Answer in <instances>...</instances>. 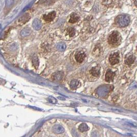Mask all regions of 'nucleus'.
<instances>
[{
  "label": "nucleus",
  "mask_w": 137,
  "mask_h": 137,
  "mask_svg": "<svg viewBox=\"0 0 137 137\" xmlns=\"http://www.w3.org/2000/svg\"><path fill=\"white\" fill-rule=\"evenodd\" d=\"M115 21L116 24L120 27H125L129 24L130 22V18L127 15H121L116 17Z\"/></svg>",
  "instance_id": "f257e3e1"
},
{
  "label": "nucleus",
  "mask_w": 137,
  "mask_h": 137,
  "mask_svg": "<svg viewBox=\"0 0 137 137\" xmlns=\"http://www.w3.org/2000/svg\"><path fill=\"white\" fill-rule=\"evenodd\" d=\"M121 39V36L119 33L115 31L111 33L108 38V42L109 44L112 45H116L119 44Z\"/></svg>",
  "instance_id": "f03ea898"
},
{
  "label": "nucleus",
  "mask_w": 137,
  "mask_h": 137,
  "mask_svg": "<svg viewBox=\"0 0 137 137\" xmlns=\"http://www.w3.org/2000/svg\"><path fill=\"white\" fill-rule=\"evenodd\" d=\"M109 60L111 65H115L119 63L120 61L119 54L118 53H115L111 54L109 56Z\"/></svg>",
  "instance_id": "7ed1b4c3"
},
{
  "label": "nucleus",
  "mask_w": 137,
  "mask_h": 137,
  "mask_svg": "<svg viewBox=\"0 0 137 137\" xmlns=\"http://www.w3.org/2000/svg\"><path fill=\"white\" fill-rule=\"evenodd\" d=\"M86 57V54L82 51H80L77 53H76L75 55V58L77 62L81 63L84 60Z\"/></svg>",
  "instance_id": "20e7f679"
},
{
  "label": "nucleus",
  "mask_w": 137,
  "mask_h": 137,
  "mask_svg": "<svg viewBox=\"0 0 137 137\" xmlns=\"http://www.w3.org/2000/svg\"><path fill=\"white\" fill-rule=\"evenodd\" d=\"M115 76V72H112V71L110 70H108L105 75L106 81L108 82L112 81L113 80V78Z\"/></svg>",
  "instance_id": "39448f33"
},
{
  "label": "nucleus",
  "mask_w": 137,
  "mask_h": 137,
  "mask_svg": "<svg viewBox=\"0 0 137 137\" xmlns=\"http://www.w3.org/2000/svg\"><path fill=\"white\" fill-rule=\"evenodd\" d=\"M56 17V13L55 11H52L47 15H44L43 17V19L47 22L52 21Z\"/></svg>",
  "instance_id": "423d86ee"
},
{
  "label": "nucleus",
  "mask_w": 137,
  "mask_h": 137,
  "mask_svg": "<svg viewBox=\"0 0 137 137\" xmlns=\"http://www.w3.org/2000/svg\"><path fill=\"white\" fill-rule=\"evenodd\" d=\"M30 16L28 13H26L18 20L17 23L20 25H22L23 24H24L25 23L27 22L28 20L30 19Z\"/></svg>",
  "instance_id": "0eeeda50"
},
{
  "label": "nucleus",
  "mask_w": 137,
  "mask_h": 137,
  "mask_svg": "<svg viewBox=\"0 0 137 137\" xmlns=\"http://www.w3.org/2000/svg\"><path fill=\"white\" fill-rule=\"evenodd\" d=\"M90 73L94 76L98 77L100 75V68L98 66L93 67L91 69Z\"/></svg>",
  "instance_id": "6e6552de"
},
{
  "label": "nucleus",
  "mask_w": 137,
  "mask_h": 137,
  "mask_svg": "<svg viewBox=\"0 0 137 137\" xmlns=\"http://www.w3.org/2000/svg\"><path fill=\"white\" fill-rule=\"evenodd\" d=\"M42 26V23L40 20H39L38 19H36L34 20L33 23V27L34 29L36 30H39L41 29Z\"/></svg>",
  "instance_id": "1a4fd4ad"
},
{
  "label": "nucleus",
  "mask_w": 137,
  "mask_h": 137,
  "mask_svg": "<svg viewBox=\"0 0 137 137\" xmlns=\"http://www.w3.org/2000/svg\"><path fill=\"white\" fill-rule=\"evenodd\" d=\"M53 131L54 133L59 134L63 133L64 132V129L61 126L57 125L53 127Z\"/></svg>",
  "instance_id": "9d476101"
},
{
  "label": "nucleus",
  "mask_w": 137,
  "mask_h": 137,
  "mask_svg": "<svg viewBox=\"0 0 137 137\" xmlns=\"http://www.w3.org/2000/svg\"><path fill=\"white\" fill-rule=\"evenodd\" d=\"M109 88L107 87H102L100 89H99V93L100 94V95L102 96H105L107 95L108 93L109 92Z\"/></svg>",
  "instance_id": "9b49d317"
},
{
  "label": "nucleus",
  "mask_w": 137,
  "mask_h": 137,
  "mask_svg": "<svg viewBox=\"0 0 137 137\" xmlns=\"http://www.w3.org/2000/svg\"><path fill=\"white\" fill-rule=\"evenodd\" d=\"M79 20V17L76 13H73L71 15L69 19V22L71 23H74L77 22Z\"/></svg>",
  "instance_id": "f8f14e48"
},
{
  "label": "nucleus",
  "mask_w": 137,
  "mask_h": 137,
  "mask_svg": "<svg viewBox=\"0 0 137 137\" xmlns=\"http://www.w3.org/2000/svg\"><path fill=\"white\" fill-rule=\"evenodd\" d=\"M135 59H136V57L135 56L130 55V56H129L128 58L126 59V60H125V62L126 64L130 65L133 63V62L135 61Z\"/></svg>",
  "instance_id": "ddd939ff"
},
{
  "label": "nucleus",
  "mask_w": 137,
  "mask_h": 137,
  "mask_svg": "<svg viewBox=\"0 0 137 137\" xmlns=\"http://www.w3.org/2000/svg\"><path fill=\"white\" fill-rule=\"evenodd\" d=\"M89 128L87 124L82 123L78 126V130L81 133L87 132L89 130Z\"/></svg>",
  "instance_id": "4468645a"
},
{
  "label": "nucleus",
  "mask_w": 137,
  "mask_h": 137,
  "mask_svg": "<svg viewBox=\"0 0 137 137\" xmlns=\"http://www.w3.org/2000/svg\"><path fill=\"white\" fill-rule=\"evenodd\" d=\"M79 82L77 79H73L71 81L70 87L72 89L75 90L78 87Z\"/></svg>",
  "instance_id": "2eb2a0df"
},
{
  "label": "nucleus",
  "mask_w": 137,
  "mask_h": 137,
  "mask_svg": "<svg viewBox=\"0 0 137 137\" xmlns=\"http://www.w3.org/2000/svg\"><path fill=\"white\" fill-rule=\"evenodd\" d=\"M75 30L73 27H68L66 30V35L69 36L70 37H72L75 35Z\"/></svg>",
  "instance_id": "dca6fc26"
},
{
  "label": "nucleus",
  "mask_w": 137,
  "mask_h": 137,
  "mask_svg": "<svg viewBox=\"0 0 137 137\" xmlns=\"http://www.w3.org/2000/svg\"><path fill=\"white\" fill-rule=\"evenodd\" d=\"M57 48L59 51L62 52L64 51L66 48V44L64 42H60L57 45Z\"/></svg>",
  "instance_id": "f3484780"
},
{
  "label": "nucleus",
  "mask_w": 137,
  "mask_h": 137,
  "mask_svg": "<svg viewBox=\"0 0 137 137\" xmlns=\"http://www.w3.org/2000/svg\"><path fill=\"white\" fill-rule=\"evenodd\" d=\"M31 33V30H30V28H24V29L21 32V35L22 37H25L27 36L28 35H29Z\"/></svg>",
  "instance_id": "a211bd4d"
},
{
  "label": "nucleus",
  "mask_w": 137,
  "mask_h": 137,
  "mask_svg": "<svg viewBox=\"0 0 137 137\" xmlns=\"http://www.w3.org/2000/svg\"><path fill=\"white\" fill-rule=\"evenodd\" d=\"M33 64L34 65V66L36 67L37 68L38 67L39 65V62H38V57L37 56H35V57H34V58L33 59Z\"/></svg>",
  "instance_id": "6ab92c4d"
},
{
  "label": "nucleus",
  "mask_w": 137,
  "mask_h": 137,
  "mask_svg": "<svg viewBox=\"0 0 137 137\" xmlns=\"http://www.w3.org/2000/svg\"><path fill=\"white\" fill-rule=\"evenodd\" d=\"M61 77H62V74L60 72H58L56 74H54V79L59 80L61 79Z\"/></svg>",
  "instance_id": "aec40b11"
},
{
  "label": "nucleus",
  "mask_w": 137,
  "mask_h": 137,
  "mask_svg": "<svg viewBox=\"0 0 137 137\" xmlns=\"http://www.w3.org/2000/svg\"><path fill=\"white\" fill-rule=\"evenodd\" d=\"M137 88V82L134 81L130 84V85L129 86V89L130 90H132V89H136V88Z\"/></svg>",
  "instance_id": "412c9836"
},
{
  "label": "nucleus",
  "mask_w": 137,
  "mask_h": 137,
  "mask_svg": "<svg viewBox=\"0 0 137 137\" xmlns=\"http://www.w3.org/2000/svg\"><path fill=\"white\" fill-rule=\"evenodd\" d=\"M49 101L53 104H55L57 102L56 99L55 98H53V97H51V96L49 98Z\"/></svg>",
  "instance_id": "4be33fe9"
},
{
  "label": "nucleus",
  "mask_w": 137,
  "mask_h": 137,
  "mask_svg": "<svg viewBox=\"0 0 137 137\" xmlns=\"http://www.w3.org/2000/svg\"><path fill=\"white\" fill-rule=\"evenodd\" d=\"M135 5L137 7V1H135Z\"/></svg>",
  "instance_id": "5701e85b"
},
{
  "label": "nucleus",
  "mask_w": 137,
  "mask_h": 137,
  "mask_svg": "<svg viewBox=\"0 0 137 137\" xmlns=\"http://www.w3.org/2000/svg\"></svg>",
  "instance_id": "b1692460"
}]
</instances>
